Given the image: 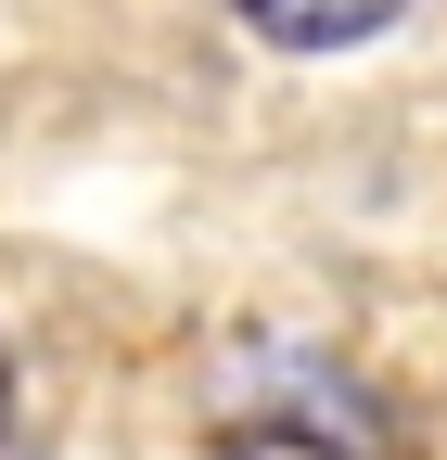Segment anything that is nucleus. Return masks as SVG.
I'll use <instances>...</instances> for the list:
<instances>
[{
  "label": "nucleus",
  "mask_w": 447,
  "mask_h": 460,
  "mask_svg": "<svg viewBox=\"0 0 447 460\" xmlns=\"http://www.w3.org/2000/svg\"><path fill=\"white\" fill-rule=\"evenodd\" d=\"M268 51H358L371 26H397V0H231Z\"/></svg>",
  "instance_id": "obj_1"
},
{
  "label": "nucleus",
  "mask_w": 447,
  "mask_h": 460,
  "mask_svg": "<svg viewBox=\"0 0 447 460\" xmlns=\"http://www.w3.org/2000/svg\"><path fill=\"white\" fill-rule=\"evenodd\" d=\"M0 435H13V371H0Z\"/></svg>",
  "instance_id": "obj_2"
}]
</instances>
